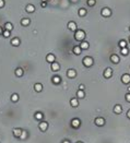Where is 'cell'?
<instances>
[{"label":"cell","mask_w":130,"mask_h":143,"mask_svg":"<svg viewBox=\"0 0 130 143\" xmlns=\"http://www.w3.org/2000/svg\"><path fill=\"white\" fill-rule=\"evenodd\" d=\"M41 6L43 7V8H45V7L47 6V4H46V2H41Z\"/></svg>","instance_id":"38"},{"label":"cell","mask_w":130,"mask_h":143,"mask_svg":"<svg viewBox=\"0 0 130 143\" xmlns=\"http://www.w3.org/2000/svg\"><path fill=\"white\" fill-rule=\"evenodd\" d=\"M62 143H70V142H69V141H68V140H65Z\"/></svg>","instance_id":"41"},{"label":"cell","mask_w":130,"mask_h":143,"mask_svg":"<svg viewBox=\"0 0 130 143\" xmlns=\"http://www.w3.org/2000/svg\"><path fill=\"white\" fill-rule=\"evenodd\" d=\"M121 81H122V83H125V84L130 83V74H128V73L122 74V76H121Z\"/></svg>","instance_id":"7"},{"label":"cell","mask_w":130,"mask_h":143,"mask_svg":"<svg viewBox=\"0 0 130 143\" xmlns=\"http://www.w3.org/2000/svg\"><path fill=\"white\" fill-rule=\"evenodd\" d=\"M72 51H73V54L74 55H80L81 54V51H82V48L80 47V46H74L73 49H72Z\"/></svg>","instance_id":"18"},{"label":"cell","mask_w":130,"mask_h":143,"mask_svg":"<svg viewBox=\"0 0 130 143\" xmlns=\"http://www.w3.org/2000/svg\"><path fill=\"white\" fill-rule=\"evenodd\" d=\"M11 101H12L13 103L18 102V101H19V94H16V93L12 94V95H11Z\"/></svg>","instance_id":"26"},{"label":"cell","mask_w":130,"mask_h":143,"mask_svg":"<svg viewBox=\"0 0 130 143\" xmlns=\"http://www.w3.org/2000/svg\"><path fill=\"white\" fill-rule=\"evenodd\" d=\"M125 98H126V101H127V102L130 103V93H127V94L125 95Z\"/></svg>","instance_id":"35"},{"label":"cell","mask_w":130,"mask_h":143,"mask_svg":"<svg viewBox=\"0 0 130 143\" xmlns=\"http://www.w3.org/2000/svg\"><path fill=\"white\" fill-rule=\"evenodd\" d=\"M85 96V93L83 90H78V92H76V97L78 98H83Z\"/></svg>","instance_id":"22"},{"label":"cell","mask_w":130,"mask_h":143,"mask_svg":"<svg viewBox=\"0 0 130 143\" xmlns=\"http://www.w3.org/2000/svg\"><path fill=\"white\" fill-rule=\"evenodd\" d=\"M4 30H7V31H12L13 30V25H12V23L11 22H7L6 24H4Z\"/></svg>","instance_id":"23"},{"label":"cell","mask_w":130,"mask_h":143,"mask_svg":"<svg viewBox=\"0 0 130 143\" xmlns=\"http://www.w3.org/2000/svg\"><path fill=\"white\" fill-rule=\"evenodd\" d=\"M127 90H128V92H129V93H130V86H129V87H128V89H127Z\"/></svg>","instance_id":"42"},{"label":"cell","mask_w":130,"mask_h":143,"mask_svg":"<svg viewBox=\"0 0 130 143\" xmlns=\"http://www.w3.org/2000/svg\"><path fill=\"white\" fill-rule=\"evenodd\" d=\"M4 7V0H0V9Z\"/></svg>","instance_id":"36"},{"label":"cell","mask_w":130,"mask_h":143,"mask_svg":"<svg viewBox=\"0 0 130 143\" xmlns=\"http://www.w3.org/2000/svg\"><path fill=\"white\" fill-rule=\"evenodd\" d=\"M25 11L26 12H29V13H32L35 11V7L33 6V4H27L25 8Z\"/></svg>","instance_id":"19"},{"label":"cell","mask_w":130,"mask_h":143,"mask_svg":"<svg viewBox=\"0 0 130 143\" xmlns=\"http://www.w3.org/2000/svg\"><path fill=\"white\" fill-rule=\"evenodd\" d=\"M129 43H130V37H129Z\"/></svg>","instance_id":"45"},{"label":"cell","mask_w":130,"mask_h":143,"mask_svg":"<svg viewBox=\"0 0 130 143\" xmlns=\"http://www.w3.org/2000/svg\"><path fill=\"white\" fill-rule=\"evenodd\" d=\"M86 10L84 9V8H81V9H79V15L80 16H85L86 15Z\"/></svg>","instance_id":"28"},{"label":"cell","mask_w":130,"mask_h":143,"mask_svg":"<svg viewBox=\"0 0 130 143\" xmlns=\"http://www.w3.org/2000/svg\"><path fill=\"white\" fill-rule=\"evenodd\" d=\"M120 51H121V55H124V56H127V55L129 54V49H128L127 47L120 48Z\"/></svg>","instance_id":"31"},{"label":"cell","mask_w":130,"mask_h":143,"mask_svg":"<svg viewBox=\"0 0 130 143\" xmlns=\"http://www.w3.org/2000/svg\"><path fill=\"white\" fill-rule=\"evenodd\" d=\"M46 60L49 62V64H53V62H55L56 61V56L53 54H48L47 57H46Z\"/></svg>","instance_id":"11"},{"label":"cell","mask_w":130,"mask_h":143,"mask_svg":"<svg viewBox=\"0 0 130 143\" xmlns=\"http://www.w3.org/2000/svg\"><path fill=\"white\" fill-rule=\"evenodd\" d=\"M30 23H31V20H30L29 18H24V19L21 20V25H23V26L30 25Z\"/></svg>","instance_id":"14"},{"label":"cell","mask_w":130,"mask_h":143,"mask_svg":"<svg viewBox=\"0 0 130 143\" xmlns=\"http://www.w3.org/2000/svg\"><path fill=\"white\" fill-rule=\"evenodd\" d=\"M35 118H36L37 120H43V118H44V115L42 114V113H39V111H37V113L35 114Z\"/></svg>","instance_id":"27"},{"label":"cell","mask_w":130,"mask_h":143,"mask_svg":"<svg viewBox=\"0 0 130 143\" xmlns=\"http://www.w3.org/2000/svg\"><path fill=\"white\" fill-rule=\"evenodd\" d=\"M59 69H60V64H58V62H56V61H55V62H53V64H51V70H53V71H58Z\"/></svg>","instance_id":"15"},{"label":"cell","mask_w":130,"mask_h":143,"mask_svg":"<svg viewBox=\"0 0 130 143\" xmlns=\"http://www.w3.org/2000/svg\"><path fill=\"white\" fill-rule=\"evenodd\" d=\"M10 34H11V32L10 31H7V30H4V32H3V34H2V36L3 37H10Z\"/></svg>","instance_id":"33"},{"label":"cell","mask_w":130,"mask_h":143,"mask_svg":"<svg viewBox=\"0 0 130 143\" xmlns=\"http://www.w3.org/2000/svg\"><path fill=\"white\" fill-rule=\"evenodd\" d=\"M79 90H84V85H83V84H81V85L79 86Z\"/></svg>","instance_id":"39"},{"label":"cell","mask_w":130,"mask_h":143,"mask_svg":"<svg viewBox=\"0 0 130 143\" xmlns=\"http://www.w3.org/2000/svg\"><path fill=\"white\" fill-rule=\"evenodd\" d=\"M71 1H72V2H76V0H71Z\"/></svg>","instance_id":"43"},{"label":"cell","mask_w":130,"mask_h":143,"mask_svg":"<svg viewBox=\"0 0 130 143\" xmlns=\"http://www.w3.org/2000/svg\"><path fill=\"white\" fill-rule=\"evenodd\" d=\"M3 32H4V31H3V29H2V27H1V26H0V35H2V34H3Z\"/></svg>","instance_id":"37"},{"label":"cell","mask_w":130,"mask_h":143,"mask_svg":"<svg viewBox=\"0 0 130 143\" xmlns=\"http://www.w3.org/2000/svg\"><path fill=\"white\" fill-rule=\"evenodd\" d=\"M60 81H61L60 76L56 75V76H54V78H53V82H54L55 84H59V83H60Z\"/></svg>","instance_id":"30"},{"label":"cell","mask_w":130,"mask_h":143,"mask_svg":"<svg viewBox=\"0 0 130 143\" xmlns=\"http://www.w3.org/2000/svg\"><path fill=\"white\" fill-rule=\"evenodd\" d=\"M111 61L113 62V64H118V62H119V57H118L117 55H111Z\"/></svg>","instance_id":"20"},{"label":"cell","mask_w":130,"mask_h":143,"mask_svg":"<svg viewBox=\"0 0 130 143\" xmlns=\"http://www.w3.org/2000/svg\"><path fill=\"white\" fill-rule=\"evenodd\" d=\"M95 3H96V1H95V0H88V4H89L90 7L95 6Z\"/></svg>","instance_id":"34"},{"label":"cell","mask_w":130,"mask_h":143,"mask_svg":"<svg viewBox=\"0 0 130 143\" xmlns=\"http://www.w3.org/2000/svg\"><path fill=\"white\" fill-rule=\"evenodd\" d=\"M129 30H130V27H129Z\"/></svg>","instance_id":"46"},{"label":"cell","mask_w":130,"mask_h":143,"mask_svg":"<svg viewBox=\"0 0 130 143\" xmlns=\"http://www.w3.org/2000/svg\"><path fill=\"white\" fill-rule=\"evenodd\" d=\"M67 76L70 78V79H73V78H76V71L74 69H69V70L67 71Z\"/></svg>","instance_id":"5"},{"label":"cell","mask_w":130,"mask_h":143,"mask_svg":"<svg viewBox=\"0 0 130 143\" xmlns=\"http://www.w3.org/2000/svg\"><path fill=\"white\" fill-rule=\"evenodd\" d=\"M119 47H120V48L127 47V41H125V39H121V41H119Z\"/></svg>","instance_id":"29"},{"label":"cell","mask_w":130,"mask_h":143,"mask_svg":"<svg viewBox=\"0 0 130 143\" xmlns=\"http://www.w3.org/2000/svg\"><path fill=\"white\" fill-rule=\"evenodd\" d=\"M80 47L82 48V49H89V47H90V44H89V43H88V41H81V44H80Z\"/></svg>","instance_id":"21"},{"label":"cell","mask_w":130,"mask_h":143,"mask_svg":"<svg viewBox=\"0 0 130 143\" xmlns=\"http://www.w3.org/2000/svg\"><path fill=\"white\" fill-rule=\"evenodd\" d=\"M121 111H122V107L120 105H116L114 107V113L115 114H121Z\"/></svg>","instance_id":"24"},{"label":"cell","mask_w":130,"mask_h":143,"mask_svg":"<svg viewBox=\"0 0 130 143\" xmlns=\"http://www.w3.org/2000/svg\"><path fill=\"white\" fill-rule=\"evenodd\" d=\"M14 73H15L16 76H22L23 74H24V72H23V70L21 69V68H18V69H15V71H14Z\"/></svg>","instance_id":"25"},{"label":"cell","mask_w":130,"mask_h":143,"mask_svg":"<svg viewBox=\"0 0 130 143\" xmlns=\"http://www.w3.org/2000/svg\"><path fill=\"white\" fill-rule=\"evenodd\" d=\"M71 124H72L73 128H79L80 126H81V121H80V119H78V118H74V119H72V121H71Z\"/></svg>","instance_id":"10"},{"label":"cell","mask_w":130,"mask_h":143,"mask_svg":"<svg viewBox=\"0 0 130 143\" xmlns=\"http://www.w3.org/2000/svg\"><path fill=\"white\" fill-rule=\"evenodd\" d=\"M26 138H27V132H26V131H22V133H21V137H20V139H22V140H25Z\"/></svg>","instance_id":"32"},{"label":"cell","mask_w":130,"mask_h":143,"mask_svg":"<svg viewBox=\"0 0 130 143\" xmlns=\"http://www.w3.org/2000/svg\"><path fill=\"white\" fill-rule=\"evenodd\" d=\"M101 14L102 16H104V18H108V16L111 15V11L109 8H103L101 10Z\"/></svg>","instance_id":"3"},{"label":"cell","mask_w":130,"mask_h":143,"mask_svg":"<svg viewBox=\"0 0 130 143\" xmlns=\"http://www.w3.org/2000/svg\"><path fill=\"white\" fill-rule=\"evenodd\" d=\"M34 90L38 93L42 92V91H43V84H41V83H36V84H34Z\"/></svg>","instance_id":"16"},{"label":"cell","mask_w":130,"mask_h":143,"mask_svg":"<svg viewBox=\"0 0 130 143\" xmlns=\"http://www.w3.org/2000/svg\"><path fill=\"white\" fill-rule=\"evenodd\" d=\"M76 143H83V142H76Z\"/></svg>","instance_id":"44"},{"label":"cell","mask_w":130,"mask_h":143,"mask_svg":"<svg viewBox=\"0 0 130 143\" xmlns=\"http://www.w3.org/2000/svg\"><path fill=\"white\" fill-rule=\"evenodd\" d=\"M22 131L23 130H21V129H19V128H16V129H13V130H12L13 135H14L15 138H20V137H21V133H22Z\"/></svg>","instance_id":"13"},{"label":"cell","mask_w":130,"mask_h":143,"mask_svg":"<svg viewBox=\"0 0 130 143\" xmlns=\"http://www.w3.org/2000/svg\"><path fill=\"white\" fill-rule=\"evenodd\" d=\"M70 104H71L72 107H78L79 106V98H71Z\"/></svg>","instance_id":"17"},{"label":"cell","mask_w":130,"mask_h":143,"mask_svg":"<svg viewBox=\"0 0 130 143\" xmlns=\"http://www.w3.org/2000/svg\"><path fill=\"white\" fill-rule=\"evenodd\" d=\"M38 127H39V130L46 131L47 130V128H48V124L46 122V121H41L39 124H38Z\"/></svg>","instance_id":"9"},{"label":"cell","mask_w":130,"mask_h":143,"mask_svg":"<svg viewBox=\"0 0 130 143\" xmlns=\"http://www.w3.org/2000/svg\"><path fill=\"white\" fill-rule=\"evenodd\" d=\"M84 38H85V33H84V31H82V30L76 31V33H74V39H76V41H83Z\"/></svg>","instance_id":"1"},{"label":"cell","mask_w":130,"mask_h":143,"mask_svg":"<svg viewBox=\"0 0 130 143\" xmlns=\"http://www.w3.org/2000/svg\"><path fill=\"white\" fill-rule=\"evenodd\" d=\"M20 44H21V41H20L19 37H14L11 39V45H12V46L18 47V46H20Z\"/></svg>","instance_id":"12"},{"label":"cell","mask_w":130,"mask_h":143,"mask_svg":"<svg viewBox=\"0 0 130 143\" xmlns=\"http://www.w3.org/2000/svg\"><path fill=\"white\" fill-rule=\"evenodd\" d=\"M67 27H68L70 31H72V32H76V22H73V21H70V22L68 23Z\"/></svg>","instance_id":"6"},{"label":"cell","mask_w":130,"mask_h":143,"mask_svg":"<svg viewBox=\"0 0 130 143\" xmlns=\"http://www.w3.org/2000/svg\"><path fill=\"white\" fill-rule=\"evenodd\" d=\"M94 122H95L96 126L102 127V126H104V124H105V119H104V118H102V117H97V118H95Z\"/></svg>","instance_id":"4"},{"label":"cell","mask_w":130,"mask_h":143,"mask_svg":"<svg viewBox=\"0 0 130 143\" xmlns=\"http://www.w3.org/2000/svg\"><path fill=\"white\" fill-rule=\"evenodd\" d=\"M82 62H83V64L85 66V67H92L93 66V58H91V57H84L83 58V60H82Z\"/></svg>","instance_id":"2"},{"label":"cell","mask_w":130,"mask_h":143,"mask_svg":"<svg viewBox=\"0 0 130 143\" xmlns=\"http://www.w3.org/2000/svg\"><path fill=\"white\" fill-rule=\"evenodd\" d=\"M111 75H113V69L111 68H107L104 71V76L106 79H109V78H111Z\"/></svg>","instance_id":"8"},{"label":"cell","mask_w":130,"mask_h":143,"mask_svg":"<svg viewBox=\"0 0 130 143\" xmlns=\"http://www.w3.org/2000/svg\"><path fill=\"white\" fill-rule=\"evenodd\" d=\"M127 117H128V118H129V119H130V109H129V110L127 111Z\"/></svg>","instance_id":"40"}]
</instances>
